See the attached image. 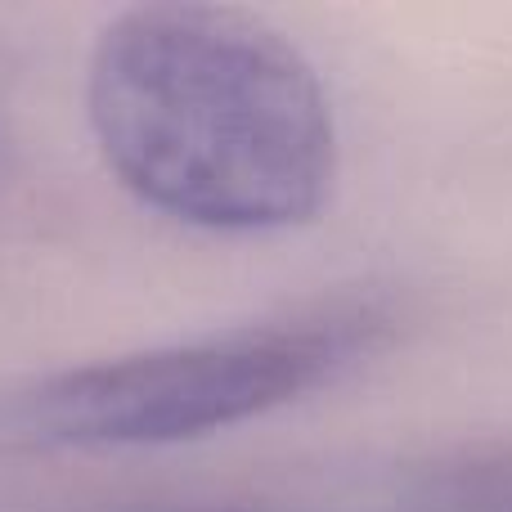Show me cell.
<instances>
[{
  "instance_id": "7a4b0ae2",
  "label": "cell",
  "mask_w": 512,
  "mask_h": 512,
  "mask_svg": "<svg viewBox=\"0 0 512 512\" xmlns=\"http://www.w3.org/2000/svg\"><path fill=\"white\" fill-rule=\"evenodd\" d=\"M373 306H324L230 333L95 360L32 382L0 409L18 441L54 450H149L230 432L319 391L378 346Z\"/></svg>"
},
{
  "instance_id": "3957f363",
  "label": "cell",
  "mask_w": 512,
  "mask_h": 512,
  "mask_svg": "<svg viewBox=\"0 0 512 512\" xmlns=\"http://www.w3.org/2000/svg\"><path fill=\"white\" fill-rule=\"evenodd\" d=\"M0 171H5V135H0Z\"/></svg>"
},
{
  "instance_id": "6da1fadb",
  "label": "cell",
  "mask_w": 512,
  "mask_h": 512,
  "mask_svg": "<svg viewBox=\"0 0 512 512\" xmlns=\"http://www.w3.org/2000/svg\"><path fill=\"white\" fill-rule=\"evenodd\" d=\"M86 117L117 185L194 230H297L333 198V99L301 45L252 9L171 0L108 18Z\"/></svg>"
},
{
  "instance_id": "277c9868",
  "label": "cell",
  "mask_w": 512,
  "mask_h": 512,
  "mask_svg": "<svg viewBox=\"0 0 512 512\" xmlns=\"http://www.w3.org/2000/svg\"><path fill=\"white\" fill-rule=\"evenodd\" d=\"M225 512H230V508H225Z\"/></svg>"
}]
</instances>
